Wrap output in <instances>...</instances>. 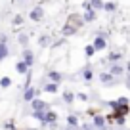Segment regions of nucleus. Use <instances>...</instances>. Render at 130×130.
<instances>
[{
    "instance_id": "obj_12",
    "label": "nucleus",
    "mask_w": 130,
    "mask_h": 130,
    "mask_svg": "<svg viewBox=\"0 0 130 130\" xmlns=\"http://www.w3.org/2000/svg\"><path fill=\"white\" fill-rule=\"evenodd\" d=\"M92 21H96V12H94V10H88V12L82 15V23H92Z\"/></svg>"
},
{
    "instance_id": "obj_22",
    "label": "nucleus",
    "mask_w": 130,
    "mask_h": 130,
    "mask_svg": "<svg viewBox=\"0 0 130 130\" xmlns=\"http://www.w3.org/2000/svg\"><path fill=\"white\" fill-rule=\"evenodd\" d=\"M32 117L37 119V121H40L42 126H46V122H44V111H32Z\"/></svg>"
},
{
    "instance_id": "obj_33",
    "label": "nucleus",
    "mask_w": 130,
    "mask_h": 130,
    "mask_svg": "<svg viewBox=\"0 0 130 130\" xmlns=\"http://www.w3.org/2000/svg\"><path fill=\"white\" fill-rule=\"evenodd\" d=\"M82 8H84L86 12H88V10H92V6H90V2L86 0V2H82Z\"/></svg>"
},
{
    "instance_id": "obj_9",
    "label": "nucleus",
    "mask_w": 130,
    "mask_h": 130,
    "mask_svg": "<svg viewBox=\"0 0 130 130\" xmlns=\"http://www.w3.org/2000/svg\"><path fill=\"white\" fill-rule=\"evenodd\" d=\"M77 31H78V29L75 27V25H71L69 21H67V23H65V27H63V31H61V32H63V37H71V35H75Z\"/></svg>"
},
{
    "instance_id": "obj_10",
    "label": "nucleus",
    "mask_w": 130,
    "mask_h": 130,
    "mask_svg": "<svg viewBox=\"0 0 130 130\" xmlns=\"http://www.w3.org/2000/svg\"><path fill=\"white\" fill-rule=\"evenodd\" d=\"M67 126H69V128H73V130L80 126V122H78L77 115H67Z\"/></svg>"
},
{
    "instance_id": "obj_15",
    "label": "nucleus",
    "mask_w": 130,
    "mask_h": 130,
    "mask_svg": "<svg viewBox=\"0 0 130 130\" xmlns=\"http://www.w3.org/2000/svg\"><path fill=\"white\" fill-rule=\"evenodd\" d=\"M15 71H17L19 75H27V73H29V67L23 63V61H17V63H15Z\"/></svg>"
},
{
    "instance_id": "obj_17",
    "label": "nucleus",
    "mask_w": 130,
    "mask_h": 130,
    "mask_svg": "<svg viewBox=\"0 0 130 130\" xmlns=\"http://www.w3.org/2000/svg\"><path fill=\"white\" fill-rule=\"evenodd\" d=\"M63 102H65V103H69V105L75 102V94L71 92V90H65V92H63Z\"/></svg>"
},
{
    "instance_id": "obj_28",
    "label": "nucleus",
    "mask_w": 130,
    "mask_h": 130,
    "mask_svg": "<svg viewBox=\"0 0 130 130\" xmlns=\"http://www.w3.org/2000/svg\"><path fill=\"white\" fill-rule=\"evenodd\" d=\"M27 42H29V37H27V35H19V44L23 46V48L27 46Z\"/></svg>"
},
{
    "instance_id": "obj_39",
    "label": "nucleus",
    "mask_w": 130,
    "mask_h": 130,
    "mask_svg": "<svg viewBox=\"0 0 130 130\" xmlns=\"http://www.w3.org/2000/svg\"><path fill=\"white\" fill-rule=\"evenodd\" d=\"M27 130H37V128H27Z\"/></svg>"
},
{
    "instance_id": "obj_6",
    "label": "nucleus",
    "mask_w": 130,
    "mask_h": 130,
    "mask_svg": "<svg viewBox=\"0 0 130 130\" xmlns=\"http://www.w3.org/2000/svg\"><path fill=\"white\" fill-rule=\"evenodd\" d=\"M37 94H38V90H35L32 86H29V88H25V92H23V100L25 102H32V100L37 98Z\"/></svg>"
},
{
    "instance_id": "obj_32",
    "label": "nucleus",
    "mask_w": 130,
    "mask_h": 130,
    "mask_svg": "<svg viewBox=\"0 0 130 130\" xmlns=\"http://www.w3.org/2000/svg\"><path fill=\"white\" fill-rule=\"evenodd\" d=\"M0 42H2V44H6V42H8V37H6L4 32H0Z\"/></svg>"
},
{
    "instance_id": "obj_20",
    "label": "nucleus",
    "mask_w": 130,
    "mask_h": 130,
    "mask_svg": "<svg viewBox=\"0 0 130 130\" xmlns=\"http://www.w3.org/2000/svg\"><path fill=\"white\" fill-rule=\"evenodd\" d=\"M67 21H69L71 25H75L77 29H80V27H82V19H80V17H77V15H71Z\"/></svg>"
},
{
    "instance_id": "obj_25",
    "label": "nucleus",
    "mask_w": 130,
    "mask_h": 130,
    "mask_svg": "<svg viewBox=\"0 0 130 130\" xmlns=\"http://www.w3.org/2000/svg\"><path fill=\"white\" fill-rule=\"evenodd\" d=\"M84 54H86V57H92L94 54H96V50L92 48V44H86L84 46Z\"/></svg>"
},
{
    "instance_id": "obj_35",
    "label": "nucleus",
    "mask_w": 130,
    "mask_h": 130,
    "mask_svg": "<svg viewBox=\"0 0 130 130\" xmlns=\"http://www.w3.org/2000/svg\"><path fill=\"white\" fill-rule=\"evenodd\" d=\"M126 71H128V73H130V61H128V63H126Z\"/></svg>"
},
{
    "instance_id": "obj_21",
    "label": "nucleus",
    "mask_w": 130,
    "mask_h": 130,
    "mask_svg": "<svg viewBox=\"0 0 130 130\" xmlns=\"http://www.w3.org/2000/svg\"><path fill=\"white\" fill-rule=\"evenodd\" d=\"M88 2H90L94 12H96V10H103V0H88Z\"/></svg>"
},
{
    "instance_id": "obj_27",
    "label": "nucleus",
    "mask_w": 130,
    "mask_h": 130,
    "mask_svg": "<svg viewBox=\"0 0 130 130\" xmlns=\"http://www.w3.org/2000/svg\"><path fill=\"white\" fill-rule=\"evenodd\" d=\"M103 10L105 12H115V4L113 2H103Z\"/></svg>"
},
{
    "instance_id": "obj_16",
    "label": "nucleus",
    "mask_w": 130,
    "mask_h": 130,
    "mask_svg": "<svg viewBox=\"0 0 130 130\" xmlns=\"http://www.w3.org/2000/svg\"><path fill=\"white\" fill-rule=\"evenodd\" d=\"M8 56H10V48H8V44H2V42H0V61L6 59Z\"/></svg>"
},
{
    "instance_id": "obj_4",
    "label": "nucleus",
    "mask_w": 130,
    "mask_h": 130,
    "mask_svg": "<svg viewBox=\"0 0 130 130\" xmlns=\"http://www.w3.org/2000/svg\"><path fill=\"white\" fill-rule=\"evenodd\" d=\"M21 61H23V63L27 65L29 69H31V65L35 63V54H32L31 50H27V48H25V50H23V59H21Z\"/></svg>"
},
{
    "instance_id": "obj_7",
    "label": "nucleus",
    "mask_w": 130,
    "mask_h": 130,
    "mask_svg": "<svg viewBox=\"0 0 130 130\" xmlns=\"http://www.w3.org/2000/svg\"><path fill=\"white\" fill-rule=\"evenodd\" d=\"M122 73H124V67H122V65H119V63H113V65H111V71H109V75H111L113 78L121 77Z\"/></svg>"
},
{
    "instance_id": "obj_11",
    "label": "nucleus",
    "mask_w": 130,
    "mask_h": 130,
    "mask_svg": "<svg viewBox=\"0 0 130 130\" xmlns=\"http://www.w3.org/2000/svg\"><path fill=\"white\" fill-rule=\"evenodd\" d=\"M48 78H50V82H56V84H59L61 78H63V75H61L59 71H50V73H48Z\"/></svg>"
},
{
    "instance_id": "obj_34",
    "label": "nucleus",
    "mask_w": 130,
    "mask_h": 130,
    "mask_svg": "<svg viewBox=\"0 0 130 130\" xmlns=\"http://www.w3.org/2000/svg\"><path fill=\"white\" fill-rule=\"evenodd\" d=\"M82 130H92V126L90 124H82Z\"/></svg>"
},
{
    "instance_id": "obj_31",
    "label": "nucleus",
    "mask_w": 130,
    "mask_h": 130,
    "mask_svg": "<svg viewBox=\"0 0 130 130\" xmlns=\"http://www.w3.org/2000/svg\"><path fill=\"white\" fill-rule=\"evenodd\" d=\"M4 128H6V130H15V126H13V122H12V121H8V122L4 124Z\"/></svg>"
},
{
    "instance_id": "obj_8",
    "label": "nucleus",
    "mask_w": 130,
    "mask_h": 130,
    "mask_svg": "<svg viewBox=\"0 0 130 130\" xmlns=\"http://www.w3.org/2000/svg\"><path fill=\"white\" fill-rule=\"evenodd\" d=\"M92 126H96V128H105V117L103 115H94V121H92Z\"/></svg>"
},
{
    "instance_id": "obj_18",
    "label": "nucleus",
    "mask_w": 130,
    "mask_h": 130,
    "mask_svg": "<svg viewBox=\"0 0 130 130\" xmlns=\"http://www.w3.org/2000/svg\"><path fill=\"white\" fill-rule=\"evenodd\" d=\"M121 56H122L121 52H111L109 56H107V61H109V63H117V61L121 59Z\"/></svg>"
},
{
    "instance_id": "obj_37",
    "label": "nucleus",
    "mask_w": 130,
    "mask_h": 130,
    "mask_svg": "<svg viewBox=\"0 0 130 130\" xmlns=\"http://www.w3.org/2000/svg\"><path fill=\"white\" fill-rule=\"evenodd\" d=\"M65 130H73V128H69V126H67V128H65Z\"/></svg>"
},
{
    "instance_id": "obj_29",
    "label": "nucleus",
    "mask_w": 130,
    "mask_h": 130,
    "mask_svg": "<svg viewBox=\"0 0 130 130\" xmlns=\"http://www.w3.org/2000/svg\"><path fill=\"white\" fill-rule=\"evenodd\" d=\"M12 23H13V25H21V23H23V15H15Z\"/></svg>"
},
{
    "instance_id": "obj_30",
    "label": "nucleus",
    "mask_w": 130,
    "mask_h": 130,
    "mask_svg": "<svg viewBox=\"0 0 130 130\" xmlns=\"http://www.w3.org/2000/svg\"><path fill=\"white\" fill-rule=\"evenodd\" d=\"M75 98H78L80 102H88V94H84V92H80L78 96H75Z\"/></svg>"
},
{
    "instance_id": "obj_19",
    "label": "nucleus",
    "mask_w": 130,
    "mask_h": 130,
    "mask_svg": "<svg viewBox=\"0 0 130 130\" xmlns=\"http://www.w3.org/2000/svg\"><path fill=\"white\" fill-rule=\"evenodd\" d=\"M82 78H84L86 82H90V80H92V78H94V71L90 69V67H86V69L82 71Z\"/></svg>"
},
{
    "instance_id": "obj_14",
    "label": "nucleus",
    "mask_w": 130,
    "mask_h": 130,
    "mask_svg": "<svg viewBox=\"0 0 130 130\" xmlns=\"http://www.w3.org/2000/svg\"><path fill=\"white\" fill-rule=\"evenodd\" d=\"M57 90H59V84H56V82H48V84L42 88V92H48V94H56Z\"/></svg>"
},
{
    "instance_id": "obj_3",
    "label": "nucleus",
    "mask_w": 130,
    "mask_h": 130,
    "mask_svg": "<svg viewBox=\"0 0 130 130\" xmlns=\"http://www.w3.org/2000/svg\"><path fill=\"white\" fill-rule=\"evenodd\" d=\"M92 48L96 50V52H102V50L107 48V40L103 37H96V40L92 42Z\"/></svg>"
},
{
    "instance_id": "obj_26",
    "label": "nucleus",
    "mask_w": 130,
    "mask_h": 130,
    "mask_svg": "<svg viewBox=\"0 0 130 130\" xmlns=\"http://www.w3.org/2000/svg\"><path fill=\"white\" fill-rule=\"evenodd\" d=\"M115 102H117V105H130V102H128V98H124V96L117 98V100H115Z\"/></svg>"
},
{
    "instance_id": "obj_24",
    "label": "nucleus",
    "mask_w": 130,
    "mask_h": 130,
    "mask_svg": "<svg viewBox=\"0 0 130 130\" xmlns=\"http://www.w3.org/2000/svg\"><path fill=\"white\" fill-rule=\"evenodd\" d=\"M38 44H40L42 48H46V46L50 44V37H48V35H42V37H38Z\"/></svg>"
},
{
    "instance_id": "obj_23",
    "label": "nucleus",
    "mask_w": 130,
    "mask_h": 130,
    "mask_svg": "<svg viewBox=\"0 0 130 130\" xmlns=\"http://www.w3.org/2000/svg\"><path fill=\"white\" fill-rule=\"evenodd\" d=\"M10 86H12V78H10V77H2V78H0V88H10Z\"/></svg>"
},
{
    "instance_id": "obj_5",
    "label": "nucleus",
    "mask_w": 130,
    "mask_h": 130,
    "mask_svg": "<svg viewBox=\"0 0 130 130\" xmlns=\"http://www.w3.org/2000/svg\"><path fill=\"white\" fill-rule=\"evenodd\" d=\"M29 17H31L32 21H40L42 17H44V10L40 8V6H37V8H32L31 13H29Z\"/></svg>"
},
{
    "instance_id": "obj_38",
    "label": "nucleus",
    "mask_w": 130,
    "mask_h": 130,
    "mask_svg": "<svg viewBox=\"0 0 130 130\" xmlns=\"http://www.w3.org/2000/svg\"><path fill=\"white\" fill-rule=\"evenodd\" d=\"M126 80H128V82H130V75H128V78H126Z\"/></svg>"
},
{
    "instance_id": "obj_36",
    "label": "nucleus",
    "mask_w": 130,
    "mask_h": 130,
    "mask_svg": "<svg viewBox=\"0 0 130 130\" xmlns=\"http://www.w3.org/2000/svg\"><path fill=\"white\" fill-rule=\"evenodd\" d=\"M126 88H128V90H130V82H128V80H126Z\"/></svg>"
},
{
    "instance_id": "obj_2",
    "label": "nucleus",
    "mask_w": 130,
    "mask_h": 130,
    "mask_svg": "<svg viewBox=\"0 0 130 130\" xmlns=\"http://www.w3.org/2000/svg\"><path fill=\"white\" fill-rule=\"evenodd\" d=\"M48 105H50V103H46L44 100H40V98H35V100L31 102L32 111H46V109H48Z\"/></svg>"
},
{
    "instance_id": "obj_13",
    "label": "nucleus",
    "mask_w": 130,
    "mask_h": 130,
    "mask_svg": "<svg viewBox=\"0 0 130 130\" xmlns=\"http://www.w3.org/2000/svg\"><path fill=\"white\" fill-rule=\"evenodd\" d=\"M100 82H102V84H113L115 78L111 77L109 71H107V73H102V75H100Z\"/></svg>"
},
{
    "instance_id": "obj_1",
    "label": "nucleus",
    "mask_w": 130,
    "mask_h": 130,
    "mask_svg": "<svg viewBox=\"0 0 130 130\" xmlns=\"http://www.w3.org/2000/svg\"><path fill=\"white\" fill-rule=\"evenodd\" d=\"M44 122L48 126H56L57 124V113L52 111V109H46L44 111Z\"/></svg>"
}]
</instances>
